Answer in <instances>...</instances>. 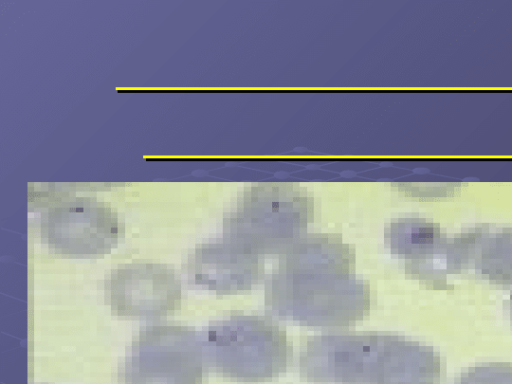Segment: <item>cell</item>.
<instances>
[{
  "mask_svg": "<svg viewBox=\"0 0 512 384\" xmlns=\"http://www.w3.org/2000/svg\"><path fill=\"white\" fill-rule=\"evenodd\" d=\"M40 233L42 241L57 255L94 258L109 254L116 247L119 227L109 208L79 200L43 216Z\"/></svg>",
  "mask_w": 512,
  "mask_h": 384,
  "instance_id": "obj_5",
  "label": "cell"
},
{
  "mask_svg": "<svg viewBox=\"0 0 512 384\" xmlns=\"http://www.w3.org/2000/svg\"><path fill=\"white\" fill-rule=\"evenodd\" d=\"M468 269L490 283L512 285V229L466 232Z\"/></svg>",
  "mask_w": 512,
  "mask_h": 384,
  "instance_id": "obj_8",
  "label": "cell"
},
{
  "mask_svg": "<svg viewBox=\"0 0 512 384\" xmlns=\"http://www.w3.org/2000/svg\"><path fill=\"white\" fill-rule=\"evenodd\" d=\"M454 384H512V363L490 362L470 367Z\"/></svg>",
  "mask_w": 512,
  "mask_h": 384,
  "instance_id": "obj_9",
  "label": "cell"
},
{
  "mask_svg": "<svg viewBox=\"0 0 512 384\" xmlns=\"http://www.w3.org/2000/svg\"><path fill=\"white\" fill-rule=\"evenodd\" d=\"M205 364L230 377H248V363L279 364L286 358L285 333L270 319L232 315L201 334Z\"/></svg>",
  "mask_w": 512,
  "mask_h": 384,
  "instance_id": "obj_3",
  "label": "cell"
},
{
  "mask_svg": "<svg viewBox=\"0 0 512 384\" xmlns=\"http://www.w3.org/2000/svg\"><path fill=\"white\" fill-rule=\"evenodd\" d=\"M387 240L392 253L405 260V271L432 288H447L451 275L466 270L458 238L450 241L431 224L398 223Z\"/></svg>",
  "mask_w": 512,
  "mask_h": 384,
  "instance_id": "obj_6",
  "label": "cell"
},
{
  "mask_svg": "<svg viewBox=\"0 0 512 384\" xmlns=\"http://www.w3.org/2000/svg\"><path fill=\"white\" fill-rule=\"evenodd\" d=\"M349 249L329 239L295 242L266 284V303L301 324L344 326L364 316L369 289L351 272Z\"/></svg>",
  "mask_w": 512,
  "mask_h": 384,
  "instance_id": "obj_1",
  "label": "cell"
},
{
  "mask_svg": "<svg viewBox=\"0 0 512 384\" xmlns=\"http://www.w3.org/2000/svg\"><path fill=\"white\" fill-rule=\"evenodd\" d=\"M105 298L114 315L157 319L179 310L181 280L165 264L134 261L111 271L104 285Z\"/></svg>",
  "mask_w": 512,
  "mask_h": 384,
  "instance_id": "obj_4",
  "label": "cell"
},
{
  "mask_svg": "<svg viewBox=\"0 0 512 384\" xmlns=\"http://www.w3.org/2000/svg\"><path fill=\"white\" fill-rule=\"evenodd\" d=\"M186 271L190 284L217 295H231L259 282L263 262L259 255L226 239L197 245L188 257Z\"/></svg>",
  "mask_w": 512,
  "mask_h": 384,
  "instance_id": "obj_7",
  "label": "cell"
},
{
  "mask_svg": "<svg viewBox=\"0 0 512 384\" xmlns=\"http://www.w3.org/2000/svg\"><path fill=\"white\" fill-rule=\"evenodd\" d=\"M201 335L174 324L150 325L138 333L119 370L120 384H202Z\"/></svg>",
  "mask_w": 512,
  "mask_h": 384,
  "instance_id": "obj_2",
  "label": "cell"
},
{
  "mask_svg": "<svg viewBox=\"0 0 512 384\" xmlns=\"http://www.w3.org/2000/svg\"><path fill=\"white\" fill-rule=\"evenodd\" d=\"M509 312H510V319L512 321V292H511L510 298H509Z\"/></svg>",
  "mask_w": 512,
  "mask_h": 384,
  "instance_id": "obj_10",
  "label": "cell"
}]
</instances>
